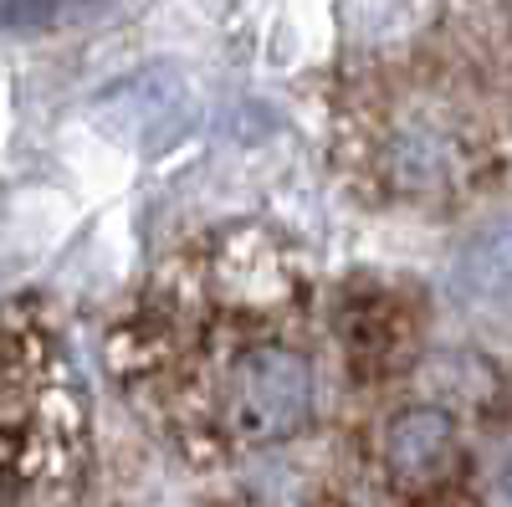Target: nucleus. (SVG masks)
Here are the masks:
<instances>
[{
	"mask_svg": "<svg viewBox=\"0 0 512 507\" xmlns=\"http://www.w3.org/2000/svg\"><path fill=\"white\" fill-rule=\"evenodd\" d=\"M328 169L374 216H466L512 190V16L446 0L400 47L323 82Z\"/></svg>",
	"mask_w": 512,
	"mask_h": 507,
	"instance_id": "obj_2",
	"label": "nucleus"
},
{
	"mask_svg": "<svg viewBox=\"0 0 512 507\" xmlns=\"http://www.w3.org/2000/svg\"><path fill=\"white\" fill-rule=\"evenodd\" d=\"M210 507H277V502H267L256 487H236V492H226V497H216ZM287 507H308V497H303V482L292 487V497H287Z\"/></svg>",
	"mask_w": 512,
	"mask_h": 507,
	"instance_id": "obj_4",
	"label": "nucleus"
},
{
	"mask_svg": "<svg viewBox=\"0 0 512 507\" xmlns=\"http://www.w3.org/2000/svg\"><path fill=\"white\" fill-rule=\"evenodd\" d=\"M487 6H497V11H507V16H512V0H487Z\"/></svg>",
	"mask_w": 512,
	"mask_h": 507,
	"instance_id": "obj_5",
	"label": "nucleus"
},
{
	"mask_svg": "<svg viewBox=\"0 0 512 507\" xmlns=\"http://www.w3.org/2000/svg\"><path fill=\"white\" fill-rule=\"evenodd\" d=\"M123 410L200 477H231L354 410L338 282L267 221H221L180 241L103 333Z\"/></svg>",
	"mask_w": 512,
	"mask_h": 507,
	"instance_id": "obj_1",
	"label": "nucleus"
},
{
	"mask_svg": "<svg viewBox=\"0 0 512 507\" xmlns=\"http://www.w3.org/2000/svg\"><path fill=\"white\" fill-rule=\"evenodd\" d=\"M93 400L41 303L0 308V507L93 502Z\"/></svg>",
	"mask_w": 512,
	"mask_h": 507,
	"instance_id": "obj_3",
	"label": "nucleus"
}]
</instances>
